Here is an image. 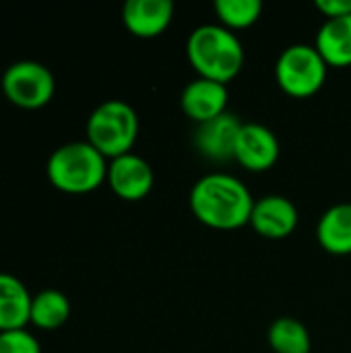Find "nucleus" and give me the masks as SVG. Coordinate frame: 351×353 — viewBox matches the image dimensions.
<instances>
[{"label":"nucleus","instance_id":"2eb2a0df","mask_svg":"<svg viewBox=\"0 0 351 353\" xmlns=\"http://www.w3.org/2000/svg\"><path fill=\"white\" fill-rule=\"evenodd\" d=\"M314 48L329 66H351V14L339 19H325L317 33Z\"/></svg>","mask_w":351,"mask_h":353},{"label":"nucleus","instance_id":"f03ea898","mask_svg":"<svg viewBox=\"0 0 351 353\" xmlns=\"http://www.w3.org/2000/svg\"><path fill=\"white\" fill-rule=\"evenodd\" d=\"M186 56L199 77L223 85L234 81L244 66L242 41L219 23L194 27L186 39Z\"/></svg>","mask_w":351,"mask_h":353},{"label":"nucleus","instance_id":"423d86ee","mask_svg":"<svg viewBox=\"0 0 351 353\" xmlns=\"http://www.w3.org/2000/svg\"><path fill=\"white\" fill-rule=\"evenodd\" d=\"M4 97L25 110H37L50 103L56 91V81L52 70L35 60L12 62L2 74Z\"/></svg>","mask_w":351,"mask_h":353},{"label":"nucleus","instance_id":"ddd939ff","mask_svg":"<svg viewBox=\"0 0 351 353\" xmlns=\"http://www.w3.org/2000/svg\"><path fill=\"white\" fill-rule=\"evenodd\" d=\"M31 298L21 279L0 273V333L19 331L31 323Z\"/></svg>","mask_w":351,"mask_h":353},{"label":"nucleus","instance_id":"dca6fc26","mask_svg":"<svg viewBox=\"0 0 351 353\" xmlns=\"http://www.w3.org/2000/svg\"><path fill=\"white\" fill-rule=\"evenodd\" d=\"M70 316V302L58 290H43L31 298V325L43 331L60 329Z\"/></svg>","mask_w":351,"mask_h":353},{"label":"nucleus","instance_id":"a211bd4d","mask_svg":"<svg viewBox=\"0 0 351 353\" xmlns=\"http://www.w3.org/2000/svg\"><path fill=\"white\" fill-rule=\"evenodd\" d=\"M219 25L230 31L252 27L263 14L261 0H217L213 4Z\"/></svg>","mask_w":351,"mask_h":353},{"label":"nucleus","instance_id":"6e6552de","mask_svg":"<svg viewBox=\"0 0 351 353\" xmlns=\"http://www.w3.org/2000/svg\"><path fill=\"white\" fill-rule=\"evenodd\" d=\"M279 139L275 132L259 122H242L236 139L234 159L248 172H267L279 159Z\"/></svg>","mask_w":351,"mask_h":353},{"label":"nucleus","instance_id":"6ab92c4d","mask_svg":"<svg viewBox=\"0 0 351 353\" xmlns=\"http://www.w3.org/2000/svg\"><path fill=\"white\" fill-rule=\"evenodd\" d=\"M0 353H41V347H39V341L25 329L2 331Z\"/></svg>","mask_w":351,"mask_h":353},{"label":"nucleus","instance_id":"9b49d317","mask_svg":"<svg viewBox=\"0 0 351 353\" xmlns=\"http://www.w3.org/2000/svg\"><path fill=\"white\" fill-rule=\"evenodd\" d=\"M240 128L242 122L232 112H225L209 122L197 124L192 134L194 149L211 161H230L234 159Z\"/></svg>","mask_w":351,"mask_h":353},{"label":"nucleus","instance_id":"f3484780","mask_svg":"<svg viewBox=\"0 0 351 353\" xmlns=\"http://www.w3.org/2000/svg\"><path fill=\"white\" fill-rule=\"evenodd\" d=\"M267 341L273 353H310L312 339L304 323L292 316L273 321L267 331Z\"/></svg>","mask_w":351,"mask_h":353},{"label":"nucleus","instance_id":"f8f14e48","mask_svg":"<svg viewBox=\"0 0 351 353\" xmlns=\"http://www.w3.org/2000/svg\"><path fill=\"white\" fill-rule=\"evenodd\" d=\"M174 19L172 0H128L122 8V21L128 33L141 39L159 37Z\"/></svg>","mask_w":351,"mask_h":353},{"label":"nucleus","instance_id":"39448f33","mask_svg":"<svg viewBox=\"0 0 351 353\" xmlns=\"http://www.w3.org/2000/svg\"><path fill=\"white\" fill-rule=\"evenodd\" d=\"M329 64L310 43H294L285 48L275 62V81L283 93L306 99L319 93L327 81Z\"/></svg>","mask_w":351,"mask_h":353},{"label":"nucleus","instance_id":"f257e3e1","mask_svg":"<svg viewBox=\"0 0 351 353\" xmlns=\"http://www.w3.org/2000/svg\"><path fill=\"white\" fill-rule=\"evenodd\" d=\"M190 211L207 228L232 232L250 223L254 199L248 186L232 174L213 172L190 188Z\"/></svg>","mask_w":351,"mask_h":353},{"label":"nucleus","instance_id":"20e7f679","mask_svg":"<svg viewBox=\"0 0 351 353\" xmlns=\"http://www.w3.org/2000/svg\"><path fill=\"white\" fill-rule=\"evenodd\" d=\"M85 132L87 143L110 161L132 153L139 137V116L130 103L122 99H108L89 114Z\"/></svg>","mask_w":351,"mask_h":353},{"label":"nucleus","instance_id":"9d476101","mask_svg":"<svg viewBox=\"0 0 351 353\" xmlns=\"http://www.w3.org/2000/svg\"><path fill=\"white\" fill-rule=\"evenodd\" d=\"M228 101H230L228 85L203 77L190 81L180 95V108L194 124H203L225 114Z\"/></svg>","mask_w":351,"mask_h":353},{"label":"nucleus","instance_id":"0eeeda50","mask_svg":"<svg viewBox=\"0 0 351 353\" xmlns=\"http://www.w3.org/2000/svg\"><path fill=\"white\" fill-rule=\"evenodd\" d=\"M106 182L118 199L137 203L153 190L155 174L145 157L137 153H126L116 159H110Z\"/></svg>","mask_w":351,"mask_h":353},{"label":"nucleus","instance_id":"aec40b11","mask_svg":"<svg viewBox=\"0 0 351 353\" xmlns=\"http://www.w3.org/2000/svg\"><path fill=\"white\" fill-rule=\"evenodd\" d=\"M314 8L327 19H339L351 14V0H317Z\"/></svg>","mask_w":351,"mask_h":353},{"label":"nucleus","instance_id":"7ed1b4c3","mask_svg":"<svg viewBox=\"0 0 351 353\" xmlns=\"http://www.w3.org/2000/svg\"><path fill=\"white\" fill-rule=\"evenodd\" d=\"M108 159L87 141L58 147L48 159V180L68 194H85L99 188L108 178Z\"/></svg>","mask_w":351,"mask_h":353},{"label":"nucleus","instance_id":"1a4fd4ad","mask_svg":"<svg viewBox=\"0 0 351 353\" xmlns=\"http://www.w3.org/2000/svg\"><path fill=\"white\" fill-rule=\"evenodd\" d=\"M298 207L283 194H267L254 201L250 228L267 240H283L298 228Z\"/></svg>","mask_w":351,"mask_h":353},{"label":"nucleus","instance_id":"4468645a","mask_svg":"<svg viewBox=\"0 0 351 353\" xmlns=\"http://www.w3.org/2000/svg\"><path fill=\"white\" fill-rule=\"evenodd\" d=\"M317 240L329 254H351V203H337L321 215Z\"/></svg>","mask_w":351,"mask_h":353}]
</instances>
